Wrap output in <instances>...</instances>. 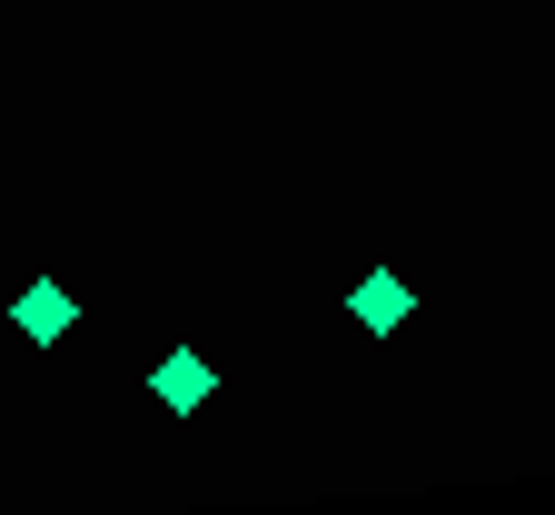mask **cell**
Listing matches in <instances>:
<instances>
[{
	"instance_id": "cell-1",
	"label": "cell",
	"mask_w": 555,
	"mask_h": 515,
	"mask_svg": "<svg viewBox=\"0 0 555 515\" xmlns=\"http://www.w3.org/2000/svg\"><path fill=\"white\" fill-rule=\"evenodd\" d=\"M358 318H367V327H406V287H397V278H367V287H358Z\"/></svg>"
},
{
	"instance_id": "cell-2",
	"label": "cell",
	"mask_w": 555,
	"mask_h": 515,
	"mask_svg": "<svg viewBox=\"0 0 555 515\" xmlns=\"http://www.w3.org/2000/svg\"><path fill=\"white\" fill-rule=\"evenodd\" d=\"M21 327H30V337H60V327H69V298H60L50 278L30 287V298H21Z\"/></svg>"
},
{
	"instance_id": "cell-3",
	"label": "cell",
	"mask_w": 555,
	"mask_h": 515,
	"mask_svg": "<svg viewBox=\"0 0 555 515\" xmlns=\"http://www.w3.org/2000/svg\"><path fill=\"white\" fill-rule=\"evenodd\" d=\"M159 397H169V407H198V397H208V366H198V357H169V366H159Z\"/></svg>"
}]
</instances>
